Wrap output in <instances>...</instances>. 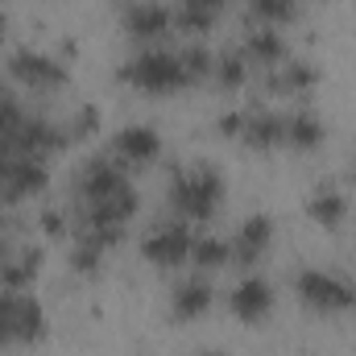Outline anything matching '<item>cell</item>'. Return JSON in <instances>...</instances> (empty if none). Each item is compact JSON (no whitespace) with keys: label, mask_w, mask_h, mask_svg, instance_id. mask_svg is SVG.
Returning <instances> with one entry per match:
<instances>
[{"label":"cell","mask_w":356,"mask_h":356,"mask_svg":"<svg viewBox=\"0 0 356 356\" xmlns=\"http://www.w3.org/2000/svg\"><path fill=\"white\" fill-rule=\"evenodd\" d=\"M166 203H170V211L178 220H211L216 207L224 203V175H220V166L199 162V166L178 170L175 182H170Z\"/></svg>","instance_id":"1"},{"label":"cell","mask_w":356,"mask_h":356,"mask_svg":"<svg viewBox=\"0 0 356 356\" xmlns=\"http://www.w3.org/2000/svg\"><path fill=\"white\" fill-rule=\"evenodd\" d=\"M120 79L133 91H145V95H170V91L186 88V75L178 67V54H166V50H145L137 54L133 63L120 67Z\"/></svg>","instance_id":"2"},{"label":"cell","mask_w":356,"mask_h":356,"mask_svg":"<svg viewBox=\"0 0 356 356\" xmlns=\"http://www.w3.org/2000/svg\"><path fill=\"white\" fill-rule=\"evenodd\" d=\"M298 298L315 311V315H340L356 307V286L340 273H323V269H302L294 277Z\"/></svg>","instance_id":"3"},{"label":"cell","mask_w":356,"mask_h":356,"mask_svg":"<svg viewBox=\"0 0 356 356\" xmlns=\"http://www.w3.org/2000/svg\"><path fill=\"white\" fill-rule=\"evenodd\" d=\"M46 332H50V323L29 294H17V290L0 294V348L4 344H38V340H46Z\"/></svg>","instance_id":"4"},{"label":"cell","mask_w":356,"mask_h":356,"mask_svg":"<svg viewBox=\"0 0 356 356\" xmlns=\"http://www.w3.org/2000/svg\"><path fill=\"white\" fill-rule=\"evenodd\" d=\"M8 75L21 83V88L33 91H63L67 88V67L50 54H33V50H17L8 54Z\"/></svg>","instance_id":"5"},{"label":"cell","mask_w":356,"mask_h":356,"mask_svg":"<svg viewBox=\"0 0 356 356\" xmlns=\"http://www.w3.org/2000/svg\"><path fill=\"white\" fill-rule=\"evenodd\" d=\"M124 186H129V178H124V170H120V162H116V158H91L88 166L79 170V182H75V191H79L83 207L112 199V195H116V191H124Z\"/></svg>","instance_id":"6"},{"label":"cell","mask_w":356,"mask_h":356,"mask_svg":"<svg viewBox=\"0 0 356 356\" xmlns=\"http://www.w3.org/2000/svg\"><path fill=\"white\" fill-rule=\"evenodd\" d=\"M191 245H195V236H191L182 224H162L158 232L145 236L141 253H145V261H154V266L175 269V266H182V261H191Z\"/></svg>","instance_id":"7"},{"label":"cell","mask_w":356,"mask_h":356,"mask_svg":"<svg viewBox=\"0 0 356 356\" xmlns=\"http://www.w3.org/2000/svg\"><path fill=\"white\" fill-rule=\"evenodd\" d=\"M42 186H46V162H33V158H13V162L4 166V178H0V203H21V199H33Z\"/></svg>","instance_id":"8"},{"label":"cell","mask_w":356,"mask_h":356,"mask_svg":"<svg viewBox=\"0 0 356 356\" xmlns=\"http://www.w3.org/2000/svg\"><path fill=\"white\" fill-rule=\"evenodd\" d=\"M175 29V13L166 8V4H154V0H137V4H129V13H124V33L133 38V42H158V38H166Z\"/></svg>","instance_id":"9"},{"label":"cell","mask_w":356,"mask_h":356,"mask_svg":"<svg viewBox=\"0 0 356 356\" xmlns=\"http://www.w3.org/2000/svg\"><path fill=\"white\" fill-rule=\"evenodd\" d=\"M162 154V137L149 129V124H129L112 137V158L116 162H129V166H145Z\"/></svg>","instance_id":"10"},{"label":"cell","mask_w":356,"mask_h":356,"mask_svg":"<svg viewBox=\"0 0 356 356\" xmlns=\"http://www.w3.org/2000/svg\"><path fill=\"white\" fill-rule=\"evenodd\" d=\"M241 145H249L253 154H269L277 145H286V116L277 112H245V129H241Z\"/></svg>","instance_id":"11"},{"label":"cell","mask_w":356,"mask_h":356,"mask_svg":"<svg viewBox=\"0 0 356 356\" xmlns=\"http://www.w3.org/2000/svg\"><path fill=\"white\" fill-rule=\"evenodd\" d=\"M269 241H273V220L269 216H249L245 224H241V232H236V241L228 245L232 249V261L236 266H257L261 257H266Z\"/></svg>","instance_id":"12"},{"label":"cell","mask_w":356,"mask_h":356,"mask_svg":"<svg viewBox=\"0 0 356 356\" xmlns=\"http://www.w3.org/2000/svg\"><path fill=\"white\" fill-rule=\"evenodd\" d=\"M228 307H232V315L241 323H261L269 311H273V290H269V282H261V277H245V282H236Z\"/></svg>","instance_id":"13"},{"label":"cell","mask_w":356,"mask_h":356,"mask_svg":"<svg viewBox=\"0 0 356 356\" xmlns=\"http://www.w3.org/2000/svg\"><path fill=\"white\" fill-rule=\"evenodd\" d=\"M211 286L203 282V277H186V282H178L175 294H170V319L175 323H195V319H203L207 311H211Z\"/></svg>","instance_id":"14"},{"label":"cell","mask_w":356,"mask_h":356,"mask_svg":"<svg viewBox=\"0 0 356 356\" xmlns=\"http://www.w3.org/2000/svg\"><path fill=\"white\" fill-rule=\"evenodd\" d=\"M286 145L298 149V154H311L323 145V120L315 112H294L286 116Z\"/></svg>","instance_id":"15"},{"label":"cell","mask_w":356,"mask_h":356,"mask_svg":"<svg viewBox=\"0 0 356 356\" xmlns=\"http://www.w3.org/2000/svg\"><path fill=\"white\" fill-rule=\"evenodd\" d=\"M38 269H42V249H17V257L0 269V286L21 294V290L38 277Z\"/></svg>","instance_id":"16"},{"label":"cell","mask_w":356,"mask_h":356,"mask_svg":"<svg viewBox=\"0 0 356 356\" xmlns=\"http://www.w3.org/2000/svg\"><path fill=\"white\" fill-rule=\"evenodd\" d=\"M315 88H319V67H311V63H290L282 75H269V91H277V95H302Z\"/></svg>","instance_id":"17"},{"label":"cell","mask_w":356,"mask_h":356,"mask_svg":"<svg viewBox=\"0 0 356 356\" xmlns=\"http://www.w3.org/2000/svg\"><path fill=\"white\" fill-rule=\"evenodd\" d=\"M307 216H311L319 228H340L344 216H348V199H344V191H319V195H311Z\"/></svg>","instance_id":"18"},{"label":"cell","mask_w":356,"mask_h":356,"mask_svg":"<svg viewBox=\"0 0 356 356\" xmlns=\"http://www.w3.org/2000/svg\"><path fill=\"white\" fill-rule=\"evenodd\" d=\"M249 63H261V67H273V63H282L286 58V42H282V33L277 29H257V33H249L245 38V50H241Z\"/></svg>","instance_id":"19"},{"label":"cell","mask_w":356,"mask_h":356,"mask_svg":"<svg viewBox=\"0 0 356 356\" xmlns=\"http://www.w3.org/2000/svg\"><path fill=\"white\" fill-rule=\"evenodd\" d=\"M211 79H216V88H220V91H241V88H245V79H249V58H245L241 50H236V54L216 58Z\"/></svg>","instance_id":"20"},{"label":"cell","mask_w":356,"mask_h":356,"mask_svg":"<svg viewBox=\"0 0 356 356\" xmlns=\"http://www.w3.org/2000/svg\"><path fill=\"white\" fill-rule=\"evenodd\" d=\"M178 67H182V75H186V88H191V83L211 79L216 58H211V50H203V46H186V50H178Z\"/></svg>","instance_id":"21"},{"label":"cell","mask_w":356,"mask_h":356,"mask_svg":"<svg viewBox=\"0 0 356 356\" xmlns=\"http://www.w3.org/2000/svg\"><path fill=\"white\" fill-rule=\"evenodd\" d=\"M191 261L199 269H220L224 261H232V249L220 241V236H195L191 245Z\"/></svg>","instance_id":"22"},{"label":"cell","mask_w":356,"mask_h":356,"mask_svg":"<svg viewBox=\"0 0 356 356\" xmlns=\"http://www.w3.org/2000/svg\"><path fill=\"white\" fill-rule=\"evenodd\" d=\"M249 13L257 17V21H266V25H290V21H298V0H249Z\"/></svg>","instance_id":"23"},{"label":"cell","mask_w":356,"mask_h":356,"mask_svg":"<svg viewBox=\"0 0 356 356\" xmlns=\"http://www.w3.org/2000/svg\"><path fill=\"white\" fill-rule=\"evenodd\" d=\"M99 261H104V249L91 245L88 236H79V245L71 249V269L83 273V277H91V273H99Z\"/></svg>","instance_id":"24"},{"label":"cell","mask_w":356,"mask_h":356,"mask_svg":"<svg viewBox=\"0 0 356 356\" xmlns=\"http://www.w3.org/2000/svg\"><path fill=\"white\" fill-rule=\"evenodd\" d=\"M211 25H216V17H207V13H195V8H178L175 13V29L178 33H186V38L211 33Z\"/></svg>","instance_id":"25"},{"label":"cell","mask_w":356,"mask_h":356,"mask_svg":"<svg viewBox=\"0 0 356 356\" xmlns=\"http://www.w3.org/2000/svg\"><path fill=\"white\" fill-rule=\"evenodd\" d=\"M95 129H99V112H95V108H79V116H75V124L67 129V137H71V141H75V137L83 141V137L95 133Z\"/></svg>","instance_id":"26"},{"label":"cell","mask_w":356,"mask_h":356,"mask_svg":"<svg viewBox=\"0 0 356 356\" xmlns=\"http://www.w3.org/2000/svg\"><path fill=\"white\" fill-rule=\"evenodd\" d=\"M228 0H182V8H195V13H207V17H220Z\"/></svg>","instance_id":"27"},{"label":"cell","mask_w":356,"mask_h":356,"mask_svg":"<svg viewBox=\"0 0 356 356\" xmlns=\"http://www.w3.org/2000/svg\"><path fill=\"white\" fill-rule=\"evenodd\" d=\"M241 129H245V112H228L220 120V133H228V137H241Z\"/></svg>","instance_id":"28"},{"label":"cell","mask_w":356,"mask_h":356,"mask_svg":"<svg viewBox=\"0 0 356 356\" xmlns=\"http://www.w3.org/2000/svg\"><path fill=\"white\" fill-rule=\"evenodd\" d=\"M42 228H46L50 236H58V232H63V216H58V211H46V216H42Z\"/></svg>","instance_id":"29"},{"label":"cell","mask_w":356,"mask_h":356,"mask_svg":"<svg viewBox=\"0 0 356 356\" xmlns=\"http://www.w3.org/2000/svg\"><path fill=\"white\" fill-rule=\"evenodd\" d=\"M116 4H137V0H116Z\"/></svg>","instance_id":"30"},{"label":"cell","mask_w":356,"mask_h":356,"mask_svg":"<svg viewBox=\"0 0 356 356\" xmlns=\"http://www.w3.org/2000/svg\"><path fill=\"white\" fill-rule=\"evenodd\" d=\"M0 99H8V95H4V83H0Z\"/></svg>","instance_id":"31"}]
</instances>
